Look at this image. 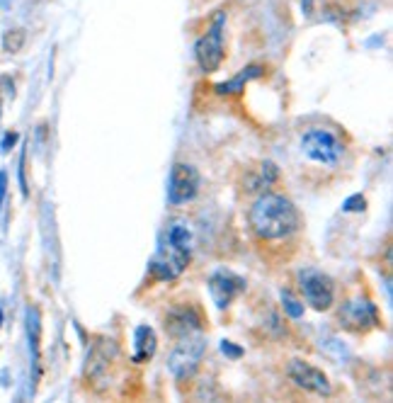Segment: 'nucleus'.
Segmentation results:
<instances>
[{"label": "nucleus", "instance_id": "f257e3e1", "mask_svg": "<svg viewBox=\"0 0 393 403\" xmlns=\"http://www.w3.org/2000/svg\"><path fill=\"white\" fill-rule=\"evenodd\" d=\"M250 229L262 241H282L297 234L301 226L299 209L282 194H260L248 214Z\"/></svg>", "mask_w": 393, "mask_h": 403}, {"label": "nucleus", "instance_id": "f03ea898", "mask_svg": "<svg viewBox=\"0 0 393 403\" xmlns=\"http://www.w3.org/2000/svg\"><path fill=\"white\" fill-rule=\"evenodd\" d=\"M177 340H180V343L175 345V350L170 352V357H168V369L175 379L185 382L189 377H194V372L199 369V362L207 352V340H204V335H202V331L185 335V338H177Z\"/></svg>", "mask_w": 393, "mask_h": 403}, {"label": "nucleus", "instance_id": "7ed1b4c3", "mask_svg": "<svg viewBox=\"0 0 393 403\" xmlns=\"http://www.w3.org/2000/svg\"><path fill=\"white\" fill-rule=\"evenodd\" d=\"M301 151L316 163L337 166V161L345 154V144H342V139L335 131L316 126V129H309L301 136Z\"/></svg>", "mask_w": 393, "mask_h": 403}, {"label": "nucleus", "instance_id": "20e7f679", "mask_svg": "<svg viewBox=\"0 0 393 403\" xmlns=\"http://www.w3.org/2000/svg\"><path fill=\"white\" fill-rule=\"evenodd\" d=\"M224 24H226V12H219L214 17V24L209 27L204 36H199L194 46V59L199 64V69L204 73H217L224 64Z\"/></svg>", "mask_w": 393, "mask_h": 403}, {"label": "nucleus", "instance_id": "39448f33", "mask_svg": "<svg viewBox=\"0 0 393 403\" xmlns=\"http://www.w3.org/2000/svg\"><path fill=\"white\" fill-rule=\"evenodd\" d=\"M299 287L304 292L306 304L316 311H325L335 302V282L321 270H304L299 274Z\"/></svg>", "mask_w": 393, "mask_h": 403}, {"label": "nucleus", "instance_id": "423d86ee", "mask_svg": "<svg viewBox=\"0 0 393 403\" xmlns=\"http://www.w3.org/2000/svg\"><path fill=\"white\" fill-rule=\"evenodd\" d=\"M187 262H189V250L163 243V246L158 248V253L153 255L149 262L151 277L158 279V282H173V279H177L182 272H185Z\"/></svg>", "mask_w": 393, "mask_h": 403}, {"label": "nucleus", "instance_id": "0eeeda50", "mask_svg": "<svg viewBox=\"0 0 393 403\" xmlns=\"http://www.w3.org/2000/svg\"><path fill=\"white\" fill-rule=\"evenodd\" d=\"M199 192V173L194 166L187 163H175L170 170V185H168V199L173 204H187Z\"/></svg>", "mask_w": 393, "mask_h": 403}, {"label": "nucleus", "instance_id": "6e6552de", "mask_svg": "<svg viewBox=\"0 0 393 403\" xmlns=\"http://www.w3.org/2000/svg\"><path fill=\"white\" fill-rule=\"evenodd\" d=\"M245 292V279L231 270H217L209 277V294L217 309H229L236 297Z\"/></svg>", "mask_w": 393, "mask_h": 403}, {"label": "nucleus", "instance_id": "1a4fd4ad", "mask_svg": "<svg viewBox=\"0 0 393 403\" xmlns=\"http://www.w3.org/2000/svg\"><path fill=\"white\" fill-rule=\"evenodd\" d=\"M287 374H289V379L297 384V387L306 389V392H311V394L330 396V392H333V387H330V379L325 377V372L313 367V364H309V362H304V359H292L289 367H287Z\"/></svg>", "mask_w": 393, "mask_h": 403}, {"label": "nucleus", "instance_id": "9d476101", "mask_svg": "<svg viewBox=\"0 0 393 403\" xmlns=\"http://www.w3.org/2000/svg\"><path fill=\"white\" fill-rule=\"evenodd\" d=\"M340 326L347 331H367V328L379 326V311L369 299H354V302L342 304L340 309Z\"/></svg>", "mask_w": 393, "mask_h": 403}, {"label": "nucleus", "instance_id": "9b49d317", "mask_svg": "<svg viewBox=\"0 0 393 403\" xmlns=\"http://www.w3.org/2000/svg\"><path fill=\"white\" fill-rule=\"evenodd\" d=\"M165 331L173 335V338H185V335L202 331V319H199V314L189 307L173 309L165 316Z\"/></svg>", "mask_w": 393, "mask_h": 403}, {"label": "nucleus", "instance_id": "f8f14e48", "mask_svg": "<svg viewBox=\"0 0 393 403\" xmlns=\"http://www.w3.org/2000/svg\"><path fill=\"white\" fill-rule=\"evenodd\" d=\"M156 347H158V338L156 331L151 326H139L134 331V357L131 362H149V359L156 355Z\"/></svg>", "mask_w": 393, "mask_h": 403}, {"label": "nucleus", "instance_id": "ddd939ff", "mask_svg": "<svg viewBox=\"0 0 393 403\" xmlns=\"http://www.w3.org/2000/svg\"><path fill=\"white\" fill-rule=\"evenodd\" d=\"M39 338H41L39 309H36V307H29V309H27V340H29V355H32L34 379L39 377Z\"/></svg>", "mask_w": 393, "mask_h": 403}, {"label": "nucleus", "instance_id": "4468645a", "mask_svg": "<svg viewBox=\"0 0 393 403\" xmlns=\"http://www.w3.org/2000/svg\"><path fill=\"white\" fill-rule=\"evenodd\" d=\"M262 73H265V69H262V66H257V64H253V66H248V69H243L236 78H231V81L214 85V90H217L219 95H236V93H241V90H245V83H250V81H255V78H260Z\"/></svg>", "mask_w": 393, "mask_h": 403}, {"label": "nucleus", "instance_id": "2eb2a0df", "mask_svg": "<svg viewBox=\"0 0 393 403\" xmlns=\"http://www.w3.org/2000/svg\"><path fill=\"white\" fill-rule=\"evenodd\" d=\"M165 238H168L170 246L182 248V250H192V231H189V226L185 222H173V224H170Z\"/></svg>", "mask_w": 393, "mask_h": 403}, {"label": "nucleus", "instance_id": "dca6fc26", "mask_svg": "<svg viewBox=\"0 0 393 403\" xmlns=\"http://www.w3.org/2000/svg\"><path fill=\"white\" fill-rule=\"evenodd\" d=\"M277 175H279L277 166H274V163H269V161H265L260 168H257V178L250 180L245 190H260V187H269L274 180H277Z\"/></svg>", "mask_w": 393, "mask_h": 403}, {"label": "nucleus", "instance_id": "f3484780", "mask_svg": "<svg viewBox=\"0 0 393 403\" xmlns=\"http://www.w3.org/2000/svg\"><path fill=\"white\" fill-rule=\"evenodd\" d=\"M24 41H27V34H24V29H8V32L3 34V49L8 54L22 51Z\"/></svg>", "mask_w": 393, "mask_h": 403}, {"label": "nucleus", "instance_id": "a211bd4d", "mask_svg": "<svg viewBox=\"0 0 393 403\" xmlns=\"http://www.w3.org/2000/svg\"><path fill=\"white\" fill-rule=\"evenodd\" d=\"M282 307H284V311L292 319H301V316H304V304H301L289 289H282Z\"/></svg>", "mask_w": 393, "mask_h": 403}, {"label": "nucleus", "instance_id": "6ab92c4d", "mask_svg": "<svg viewBox=\"0 0 393 403\" xmlns=\"http://www.w3.org/2000/svg\"><path fill=\"white\" fill-rule=\"evenodd\" d=\"M364 207H367V199L362 197V194H352V197L345 199L342 212H364Z\"/></svg>", "mask_w": 393, "mask_h": 403}, {"label": "nucleus", "instance_id": "aec40b11", "mask_svg": "<svg viewBox=\"0 0 393 403\" xmlns=\"http://www.w3.org/2000/svg\"><path fill=\"white\" fill-rule=\"evenodd\" d=\"M221 352H224L226 357H231V359H241L243 357V347L233 345L231 340H224V343H221Z\"/></svg>", "mask_w": 393, "mask_h": 403}, {"label": "nucleus", "instance_id": "412c9836", "mask_svg": "<svg viewBox=\"0 0 393 403\" xmlns=\"http://www.w3.org/2000/svg\"><path fill=\"white\" fill-rule=\"evenodd\" d=\"M15 144H17V134H15V131H8V134L3 136V141H0V151H3V154H8V151H10Z\"/></svg>", "mask_w": 393, "mask_h": 403}, {"label": "nucleus", "instance_id": "4be33fe9", "mask_svg": "<svg viewBox=\"0 0 393 403\" xmlns=\"http://www.w3.org/2000/svg\"><path fill=\"white\" fill-rule=\"evenodd\" d=\"M20 187H22V194L27 197L29 190H27V180H24V154H22V158H20Z\"/></svg>", "mask_w": 393, "mask_h": 403}, {"label": "nucleus", "instance_id": "5701e85b", "mask_svg": "<svg viewBox=\"0 0 393 403\" xmlns=\"http://www.w3.org/2000/svg\"><path fill=\"white\" fill-rule=\"evenodd\" d=\"M5 192H8V175H5V173H0V207H3Z\"/></svg>", "mask_w": 393, "mask_h": 403}, {"label": "nucleus", "instance_id": "b1692460", "mask_svg": "<svg viewBox=\"0 0 393 403\" xmlns=\"http://www.w3.org/2000/svg\"><path fill=\"white\" fill-rule=\"evenodd\" d=\"M301 8H304L306 15H311V0H301Z\"/></svg>", "mask_w": 393, "mask_h": 403}, {"label": "nucleus", "instance_id": "393cba45", "mask_svg": "<svg viewBox=\"0 0 393 403\" xmlns=\"http://www.w3.org/2000/svg\"><path fill=\"white\" fill-rule=\"evenodd\" d=\"M0 326H3V311H0Z\"/></svg>", "mask_w": 393, "mask_h": 403}]
</instances>
